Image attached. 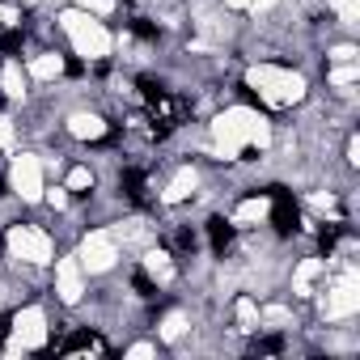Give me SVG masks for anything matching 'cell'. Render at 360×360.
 Returning <instances> with one entry per match:
<instances>
[{
    "label": "cell",
    "mask_w": 360,
    "mask_h": 360,
    "mask_svg": "<svg viewBox=\"0 0 360 360\" xmlns=\"http://www.w3.org/2000/svg\"><path fill=\"white\" fill-rule=\"evenodd\" d=\"M267 144V123L263 115L238 106V110H225L217 119V153L221 157H238L242 148H263Z\"/></svg>",
    "instance_id": "1"
},
{
    "label": "cell",
    "mask_w": 360,
    "mask_h": 360,
    "mask_svg": "<svg viewBox=\"0 0 360 360\" xmlns=\"http://www.w3.org/2000/svg\"><path fill=\"white\" fill-rule=\"evenodd\" d=\"M250 85L259 89V98L263 102H271V106H288V102H297L301 94H305V85H301V77L297 72H288V68H255L250 72Z\"/></svg>",
    "instance_id": "2"
},
{
    "label": "cell",
    "mask_w": 360,
    "mask_h": 360,
    "mask_svg": "<svg viewBox=\"0 0 360 360\" xmlns=\"http://www.w3.org/2000/svg\"><path fill=\"white\" fill-rule=\"evenodd\" d=\"M64 30L72 34V43H77V51L85 56V60H98V56H106L110 51V34L102 30V22H94V18H85V13H64Z\"/></svg>",
    "instance_id": "3"
},
{
    "label": "cell",
    "mask_w": 360,
    "mask_h": 360,
    "mask_svg": "<svg viewBox=\"0 0 360 360\" xmlns=\"http://www.w3.org/2000/svg\"><path fill=\"white\" fill-rule=\"evenodd\" d=\"M9 250L13 259H26V263H47L51 259V238L30 229V225H13L9 229Z\"/></svg>",
    "instance_id": "4"
},
{
    "label": "cell",
    "mask_w": 360,
    "mask_h": 360,
    "mask_svg": "<svg viewBox=\"0 0 360 360\" xmlns=\"http://www.w3.org/2000/svg\"><path fill=\"white\" fill-rule=\"evenodd\" d=\"M13 187H18V195L22 200H39L43 195V169H39V157H18V165H13Z\"/></svg>",
    "instance_id": "5"
},
{
    "label": "cell",
    "mask_w": 360,
    "mask_h": 360,
    "mask_svg": "<svg viewBox=\"0 0 360 360\" xmlns=\"http://www.w3.org/2000/svg\"><path fill=\"white\" fill-rule=\"evenodd\" d=\"M13 335H18V343L22 347H43V339H47V322H43V309H22L18 318H13Z\"/></svg>",
    "instance_id": "6"
},
{
    "label": "cell",
    "mask_w": 360,
    "mask_h": 360,
    "mask_svg": "<svg viewBox=\"0 0 360 360\" xmlns=\"http://www.w3.org/2000/svg\"><path fill=\"white\" fill-rule=\"evenodd\" d=\"M356 305H360V292H356V280L347 276V280H339L330 292H326V318H347V314H356Z\"/></svg>",
    "instance_id": "7"
},
{
    "label": "cell",
    "mask_w": 360,
    "mask_h": 360,
    "mask_svg": "<svg viewBox=\"0 0 360 360\" xmlns=\"http://www.w3.org/2000/svg\"><path fill=\"white\" fill-rule=\"evenodd\" d=\"M81 263H85L89 271H106V267L115 263V242H110L106 233H89L85 246H81Z\"/></svg>",
    "instance_id": "8"
},
{
    "label": "cell",
    "mask_w": 360,
    "mask_h": 360,
    "mask_svg": "<svg viewBox=\"0 0 360 360\" xmlns=\"http://www.w3.org/2000/svg\"><path fill=\"white\" fill-rule=\"evenodd\" d=\"M267 212H271V221H276V229H280V233H292V229H297V204H292V195L276 191Z\"/></svg>",
    "instance_id": "9"
},
{
    "label": "cell",
    "mask_w": 360,
    "mask_h": 360,
    "mask_svg": "<svg viewBox=\"0 0 360 360\" xmlns=\"http://www.w3.org/2000/svg\"><path fill=\"white\" fill-rule=\"evenodd\" d=\"M60 297L64 301H81V267L72 259L60 263Z\"/></svg>",
    "instance_id": "10"
},
{
    "label": "cell",
    "mask_w": 360,
    "mask_h": 360,
    "mask_svg": "<svg viewBox=\"0 0 360 360\" xmlns=\"http://www.w3.org/2000/svg\"><path fill=\"white\" fill-rule=\"evenodd\" d=\"M144 271H148L153 284H165V280L174 276V263H169L165 250H148V255H144Z\"/></svg>",
    "instance_id": "11"
},
{
    "label": "cell",
    "mask_w": 360,
    "mask_h": 360,
    "mask_svg": "<svg viewBox=\"0 0 360 360\" xmlns=\"http://www.w3.org/2000/svg\"><path fill=\"white\" fill-rule=\"evenodd\" d=\"M72 136L77 140H106V123L98 115H77L72 119Z\"/></svg>",
    "instance_id": "12"
},
{
    "label": "cell",
    "mask_w": 360,
    "mask_h": 360,
    "mask_svg": "<svg viewBox=\"0 0 360 360\" xmlns=\"http://www.w3.org/2000/svg\"><path fill=\"white\" fill-rule=\"evenodd\" d=\"M195 191V169H178V178L169 183V191H165V200L169 204H178V200H187Z\"/></svg>",
    "instance_id": "13"
},
{
    "label": "cell",
    "mask_w": 360,
    "mask_h": 360,
    "mask_svg": "<svg viewBox=\"0 0 360 360\" xmlns=\"http://www.w3.org/2000/svg\"><path fill=\"white\" fill-rule=\"evenodd\" d=\"M322 271H326V263H322V259H309V263L297 271V292H301V297H309V292H314V280H318Z\"/></svg>",
    "instance_id": "14"
},
{
    "label": "cell",
    "mask_w": 360,
    "mask_h": 360,
    "mask_svg": "<svg viewBox=\"0 0 360 360\" xmlns=\"http://www.w3.org/2000/svg\"><path fill=\"white\" fill-rule=\"evenodd\" d=\"M208 242H212L217 255H225V246L233 242V225L229 221H208Z\"/></svg>",
    "instance_id": "15"
},
{
    "label": "cell",
    "mask_w": 360,
    "mask_h": 360,
    "mask_svg": "<svg viewBox=\"0 0 360 360\" xmlns=\"http://www.w3.org/2000/svg\"><path fill=\"white\" fill-rule=\"evenodd\" d=\"M89 187H94V174H89L85 165H72V169H68V187H64V191H72V195H85Z\"/></svg>",
    "instance_id": "16"
},
{
    "label": "cell",
    "mask_w": 360,
    "mask_h": 360,
    "mask_svg": "<svg viewBox=\"0 0 360 360\" xmlns=\"http://www.w3.org/2000/svg\"><path fill=\"white\" fill-rule=\"evenodd\" d=\"M267 208H271V204H267L263 195H259V200H246V204L233 212V221H263V217H267Z\"/></svg>",
    "instance_id": "17"
},
{
    "label": "cell",
    "mask_w": 360,
    "mask_h": 360,
    "mask_svg": "<svg viewBox=\"0 0 360 360\" xmlns=\"http://www.w3.org/2000/svg\"><path fill=\"white\" fill-rule=\"evenodd\" d=\"M60 72H68V64H64L60 56H43V60H34V77H60Z\"/></svg>",
    "instance_id": "18"
},
{
    "label": "cell",
    "mask_w": 360,
    "mask_h": 360,
    "mask_svg": "<svg viewBox=\"0 0 360 360\" xmlns=\"http://www.w3.org/2000/svg\"><path fill=\"white\" fill-rule=\"evenodd\" d=\"M64 352H106V343L98 335H77V339L64 343Z\"/></svg>",
    "instance_id": "19"
},
{
    "label": "cell",
    "mask_w": 360,
    "mask_h": 360,
    "mask_svg": "<svg viewBox=\"0 0 360 360\" xmlns=\"http://www.w3.org/2000/svg\"><path fill=\"white\" fill-rule=\"evenodd\" d=\"M123 191H127L136 204H144V174H140V169H127V174H123Z\"/></svg>",
    "instance_id": "20"
},
{
    "label": "cell",
    "mask_w": 360,
    "mask_h": 360,
    "mask_svg": "<svg viewBox=\"0 0 360 360\" xmlns=\"http://www.w3.org/2000/svg\"><path fill=\"white\" fill-rule=\"evenodd\" d=\"M238 322H242V330H255L259 326V309H255V301H238Z\"/></svg>",
    "instance_id": "21"
},
{
    "label": "cell",
    "mask_w": 360,
    "mask_h": 360,
    "mask_svg": "<svg viewBox=\"0 0 360 360\" xmlns=\"http://www.w3.org/2000/svg\"><path fill=\"white\" fill-rule=\"evenodd\" d=\"M5 89H9V94H22V89H26V77H22L18 64H5Z\"/></svg>",
    "instance_id": "22"
},
{
    "label": "cell",
    "mask_w": 360,
    "mask_h": 360,
    "mask_svg": "<svg viewBox=\"0 0 360 360\" xmlns=\"http://www.w3.org/2000/svg\"><path fill=\"white\" fill-rule=\"evenodd\" d=\"M356 77H360V72H356V64H347V60H343V64L330 72V81H335V85H352Z\"/></svg>",
    "instance_id": "23"
},
{
    "label": "cell",
    "mask_w": 360,
    "mask_h": 360,
    "mask_svg": "<svg viewBox=\"0 0 360 360\" xmlns=\"http://www.w3.org/2000/svg\"><path fill=\"white\" fill-rule=\"evenodd\" d=\"M330 9H335L343 22H356V13H360V5H356V0H330Z\"/></svg>",
    "instance_id": "24"
},
{
    "label": "cell",
    "mask_w": 360,
    "mask_h": 360,
    "mask_svg": "<svg viewBox=\"0 0 360 360\" xmlns=\"http://www.w3.org/2000/svg\"><path fill=\"white\" fill-rule=\"evenodd\" d=\"M183 326H187L183 318H178V314H169V318L161 322V335H165V339H178V335H183Z\"/></svg>",
    "instance_id": "25"
},
{
    "label": "cell",
    "mask_w": 360,
    "mask_h": 360,
    "mask_svg": "<svg viewBox=\"0 0 360 360\" xmlns=\"http://www.w3.org/2000/svg\"><path fill=\"white\" fill-rule=\"evenodd\" d=\"M81 9H94V13H110L115 0H81Z\"/></svg>",
    "instance_id": "26"
},
{
    "label": "cell",
    "mask_w": 360,
    "mask_h": 360,
    "mask_svg": "<svg viewBox=\"0 0 360 360\" xmlns=\"http://www.w3.org/2000/svg\"><path fill=\"white\" fill-rule=\"evenodd\" d=\"M13 144V127H9V119H0V148H9Z\"/></svg>",
    "instance_id": "27"
},
{
    "label": "cell",
    "mask_w": 360,
    "mask_h": 360,
    "mask_svg": "<svg viewBox=\"0 0 360 360\" xmlns=\"http://www.w3.org/2000/svg\"><path fill=\"white\" fill-rule=\"evenodd\" d=\"M178 246H183V250H195V233L183 229V233H178Z\"/></svg>",
    "instance_id": "28"
},
{
    "label": "cell",
    "mask_w": 360,
    "mask_h": 360,
    "mask_svg": "<svg viewBox=\"0 0 360 360\" xmlns=\"http://www.w3.org/2000/svg\"><path fill=\"white\" fill-rule=\"evenodd\" d=\"M280 347H284L280 339H263V343H259V352H280Z\"/></svg>",
    "instance_id": "29"
},
{
    "label": "cell",
    "mask_w": 360,
    "mask_h": 360,
    "mask_svg": "<svg viewBox=\"0 0 360 360\" xmlns=\"http://www.w3.org/2000/svg\"><path fill=\"white\" fill-rule=\"evenodd\" d=\"M9 22H18V13H13V9H5V5H0V26H9Z\"/></svg>",
    "instance_id": "30"
},
{
    "label": "cell",
    "mask_w": 360,
    "mask_h": 360,
    "mask_svg": "<svg viewBox=\"0 0 360 360\" xmlns=\"http://www.w3.org/2000/svg\"><path fill=\"white\" fill-rule=\"evenodd\" d=\"M276 0H246V9H271Z\"/></svg>",
    "instance_id": "31"
},
{
    "label": "cell",
    "mask_w": 360,
    "mask_h": 360,
    "mask_svg": "<svg viewBox=\"0 0 360 360\" xmlns=\"http://www.w3.org/2000/svg\"><path fill=\"white\" fill-rule=\"evenodd\" d=\"M225 5H233V9H246V0H225Z\"/></svg>",
    "instance_id": "32"
}]
</instances>
